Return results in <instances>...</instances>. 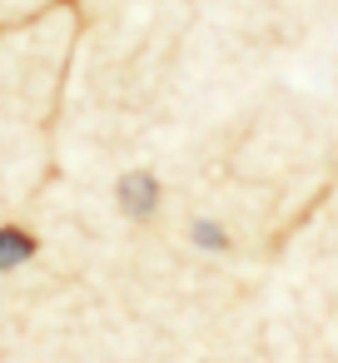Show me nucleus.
<instances>
[{
	"label": "nucleus",
	"instance_id": "f257e3e1",
	"mask_svg": "<svg viewBox=\"0 0 338 363\" xmlns=\"http://www.w3.org/2000/svg\"><path fill=\"white\" fill-rule=\"evenodd\" d=\"M115 199H120V209H125L130 219H150V214L159 209V179H154L150 169H130V174H120Z\"/></svg>",
	"mask_w": 338,
	"mask_h": 363
},
{
	"label": "nucleus",
	"instance_id": "f03ea898",
	"mask_svg": "<svg viewBox=\"0 0 338 363\" xmlns=\"http://www.w3.org/2000/svg\"><path fill=\"white\" fill-rule=\"evenodd\" d=\"M35 254H40V239H35L30 229H21V224H0V274H11V269L30 264Z\"/></svg>",
	"mask_w": 338,
	"mask_h": 363
},
{
	"label": "nucleus",
	"instance_id": "7ed1b4c3",
	"mask_svg": "<svg viewBox=\"0 0 338 363\" xmlns=\"http://www.w3.org/2000/svg\"><path fill=\"white\" fill-rule=\"evenodd\" d=\"M194 239H199V249H224L229 239H224V229L219 224H209V219H199L194 224Z\"/></svg>",
	"mask_w": 338,
	"mask_h": 363
}]
</instances>
